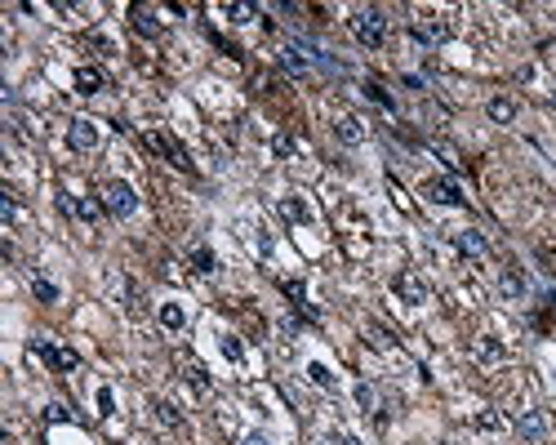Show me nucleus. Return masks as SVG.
<instances>
[{
    "label": "nucleus",
    "instance_id": "obj_32",
    "mask_svg": "<svg viewBox=\"0 0 556 445\" xmlns=\"http://www.w3.org/2000/svg\"><path fill=\"white\" fill-rule=\"evenodd\" d=\"M294 147H298V143H294L290 134H276V138H272V152H276V156H294Z\"/></svg>",
    "mask_w": 556,
    "mask_h": 445
},
{
    "label": "nucleus",
    "instance_id": "obj_21",
    "mask_svg": "<svg viewBox=\"0 0 556 445\" xmlns=\"http://www.w3.org/2000/svg\"><path fill=\"white\" fill-rule=\"evenodd\" d=\"M365 98H374V103H378L383 111H396V98L387 94V89L378 85V80H369V85H365Z\"/></svg>",
    "mask_w": 556,
    "mask_h": 445
},
{
    "label": "nucleus",
    "instance_id": "obj_25",
    "mask_svg": "<svg viewBox=\"0 0 556 445\" xmlns=\"http://www.w3.org/2000/svg\"><path fill=\"white\" fill-rule=\"evenodd\" d=\"M151 410H156V419H160L165 427H178V423H182V414H178V410H174L170 401H156V405H151Z\"/></svg>",
    "mask_w": 556,
    "mask_h": 445
},
{
    "label": "nucleus",
    "instance_id": "obj_11",
    "mask_svg": "<svg viewBox=\"0 0 556 445\" xmlns=\"http://www.w3.org/2000/svg\"><path fill=\"white\" fill-rule=\"evenodd\" d=\"M129 23H133V31H138V36H160V18H156V13H151V9H143V5H133L129 9Z\"/></svg>",
    "mask_w": 556,
    "mask_h": 445
},
{
    "label": "nucleus",
    "instance_id": "obj_23",
    "mask_svg": "<svg viewBox=\"0 0 556 445\" xmlns=\"http://www.w3.org/2000/svg\"><path fill=\"white\" fill-rule=\"evenodd\" d=\"M436 156H441V160H445V170H449V174H459V170H463V156H459V152H454V147H449V143H436Z\"/></svg>",
    "mask_w": 556,
    "mask_h": 445
},
{
    "label": "nucleus",
    "instance_id": "obj_18",
    "mask_svg": "<svg viewBox=\"0 0 556 445\" xmlns=\"http://www.w3.org/2000/svg\"><path fill=\"white\" fill-rule=\"evenodd\" d=\"M160 325H165V329H182V325H187L182 303H160Z\"/></svg>",
    "mask_w": 556,
    "mask_h": 445
},
{
    "label": "nucleus",
    "instance_id": "obj_37",
    "mask_svg": "<svg viewBox=\"0 0 556 445\" xmlns=\"http://www.w3.org/2000/svg\"><path fill=\"white\" fill-rule=\"evenodd\" d=\"M334 445H361L356 436H334Z\"/></svg>",
    "mask_w": 556,
    "mask_h": 445
},
{
    "label": "nucleus",
    "instance_id": "obj_17",
    "mask_svg": "<svg viewBox=\"0 0 556 445\" xmlns=\"http://www.w3.org/2000/svg\"><path fill=\"white\" fill-rule=\"evenodd\" d=\"M498 290H503V299H525V281H520V272H503L498 276Z\"/></svg>",
    "mask_w": 556,
    "mask_h": 445
},
{
    "label": "nucleus",
    "instance_id": "obj_12",
    "mask_svg": "<svg viewBox=\"0 0 556 445\" xmlns=\"http://www.w3.org/2000/svg\"><path fill=\"white\" fill-rule=\"evenodd\" d=\"M454 245H459V254H463V258H481L485 250H490V245H485V236H481V232H471V227H467V232H454Z\"/></svg>",
    "mask_w": 556,
    "mask_h": 445
},
{
    "label": "nucleus",
    "instance_id": "obj_31",
    "mask_svg": "<svg viewBox=\"0 0 556 445\" xmlns=\"http://www.w3.org/2000/svg\"><path fill=\"white\" fill-rule=\"evenodd\" d=\"M98 414H116V392L111 388H98Z\"/></svg>",
    "mask_w": 556,
    "mask_h": 445
},
{
    "label": "nucleus",
    "instance_id": "obj_28",
    "mask_svg": "<svg viewBox=\"0 0 556 445\" xmlns=\"http://www.w3.org/2000/svg\"><path fill=\"white\" fill-rule=\"evenodd\" d=\"M223 13H227L231 23H249V18H254V5H223Z\"/></svg>",
    "mask_w": 556,
    "mask_h": 445
},
{
    "label": "nucleus",
    "instance_id": "obj_16",
    "mask_svg": "<svg viewBox=\"0 0 556 445\" xmlns=\"http://www.w3.org/2000/svg\"><path fill=\"white\" fill-rule=\"evenodd\" d=\"M485 111H490V121L494 125H508V121H516V103H512V98H490V107H485Z\"/></svg>",
    "mask_w": 556,
    "mask_h": 445
},
{
    "label": "nucleus",
    "instance_id": "obj_36",
    "mask_svg": "<svg viewBox=\"0 0 556 445\" xmlns=\"http://www.w3.org/2000/svg\"><path fill=\"white\" fill-rule=\"evenodd\" d=\"M241 445H272V441H267L263 432H245V436H241Z\"/></svg>",
    "mask_w": 556,
    "mask_h": 445
},
{
    "label": "nucleus",
    "instance_id": "obj_1",
    "mask_svg": "<svg viewBox=\"0 0 556 445\" xmlns=\"http://www.w3.org/2000/svg\"><path fill=\"white\" fill-rule=\"evenodd\" d=\"M351 36H356L365 49H378V45L387 40V13L374 9V5L356 9V13H351Z\"/></svg>",
    "mask_w": 556,
    "mask_h": 445
},
{
    "label": "nucleus",
    "instance_id": "obj_8",
    "mask_svg": "<svg viewBox=\"0 0 556 445\" xmlns=\"http://www.w3.org/2000/svg\"><path fill=\"white\" fill-rule=\"evenodd\" d=\"M62 214H76V219H85V223H94V219H103V201H94V196H80V201H76V196H62Z\"/></svg>",
    "mask_w": 556,
    "mask_h": 445
},
{
    "label": "nucleus",
    "instance_id": "obj_35",
    "mask_svg": "<svg viewBox=\"0 0 556 445\" xmlns=\"http://www.w3.org/2000/svg\"><path fill=\"white\" fill-rule=\"evenodd\" d=\"M356 401H361L365 410H374V405H378V397H374V388H369V383H361V388H356Z\"/></svg>",
    "mask_w": 556,
    "mask_h": 445
},
{
    "label": "nucleus",
    "instance_id": "obj_14",
    "mask_svg": "<svg viewBox=\"0 0 556 445\" xmlns=\"http://www.w3.org/2000/svg\"><path fill=\"white\" fill-rule=\"evenodd\" d=\"M72 80H76V94H98V89L107 85V76L98 72V67H76Z\"/></svg>",
    "mask_w": 556,
    "mask_h": 445
},
{
    "label": "nucleus",
    "instance_id": "obj_29",
    "mask_svg": "<svg viewBox=\"0 0 556 445\" xmlns=\"http://www.w3.org/2000/svg\"><path fill=\"white\" fill-rule=\"evenodd\" d=\"M31 290H36V299H40V303H58V285H49V281H31Z\"/></svg>",
    "mask_w": 556,
    "mask_h": 445
},
{
    "label": "nucleus",
    "instance_id": "obj_34",
    "mask_svg": "<svg viewBox=\"0 0 556 445\" xmlns=\"http://www.w3.org/2000/svg\"><path fill=\"white\" fill-rule=\"evenodd\" d=\"M192 263H196V272H214V254H209V250H196Z\"/></svg>",
    "mask_w": 556,
    "mask_h": 445
},
{
    "label": "nucleus",
    "instance_id": "obj_5",
    "mask_svg": "<svg viewBox=\"0 0 556 445\" xmlns=\"http://www.w3.org/2000/svg\"><path fill=\"white\" fill-rule=\"evenodd\" d=\"M423 196H427L432 205H463V187L454 183V178H427Z\"/></svg>",
    "mask_w": 556,
    "mask_h": 445
},
{
    "label": "nucleus",
    "instance_id": "obj_33",
    "mask_svg": "<svg viewBox=\"0 0 556 445\" xmlns=\"http://www.w3.org/2000/svg\"><path fill=\"white\" fill-rule=\"evenodd\" d=\"M476 427H485V432H498V427H503V419L494 414V410H485V414H476Z\"/></svg>",
    "mask_w": 556,
    "mask_h": 445
},
{
    "label": "nucleus",
    "instance_id": "obj_3",
    "mask_svg": "<svg viewBox=\"0 0 556 445\" xmlns=\"http://www.w3.org/2000/svg\"><path fill=\"white\" fill-rule=\"evenodd\" d=\"M103 205H107V214H116V219H129V214L138 209V192H133L125 178H111L103 187Z\"/></svg>",
    "mask_w": 556,
    "mask_h": 445
},
{
    "label": "nucleus",
    "instance_id": "obj_30",
    "mask_svg": "<svg viewBox=\"0 0 556 445\" xmlns=\"http://www.w3.org/2000/svg\"><path fill=\"white\" fill-rule=\"evenodd\" d=\"M0 214H5V223H13V219H18V205H13V192H9V187L0 192Z\"/></svg>",
    "mask_w": 556,
    "mask_h": 445
},
{
    "label": "nucleus",
    "instance_id": "obj_20",
    "mask_svg": "<svg viewBox=\"0 0 556 445\" xmlns=\"http://www.w3.org/2000/svg\"><path fill=\"white\" fill-rule=\"evenodd\" d=\"M307 378H312L316 388H334V383H339V378H334V370L321 366V361H312V366H307Z\"/></svg>",
    "mask_w": 556,
    "mask_h": 445
},
{
    "label": "nucleus",
    "instance_id": "obj_6",
    "mask_svg": "<svg viewBox=\"0 0 556 445\" xmlns=\"http://www.w3.org/2000/svg\"><path fill=\"white\" fill-rule=\"evenodd\" d=\"M31 352H36V356L45 361V366L62 370V374H72V370L80 366V356H76L72 348H58V343H36V348H31Z\"/></svg>",
    "mask_w": 556,
    "mask_h": 445
},
{
    "label": "nucleus",
    "instance_id": "obj_26",
    "mask_svg": "<svg viewBox=\"0 0 556 445\" xmlns=\"http://www.w3.org/2000/svg\"><path fill=\"white\" fill-rule=\"evenodd\" d=\"M280 290L290 294V299H294L298 307H307V290H302V281H280ZM307 312H312V307H307Z\"/></svg>",
    "mask_w": 556,
    "mask_h": 445
},
{
    "label": "nucleus",
    "instance_id": "obj_4",
    "mask_svg": "<svg viewBox=\"0 0 556 445\" xmlns=\"http://www.w3.org/2000/svg\"><path fill=\"white\" fill-rule=\"evenodd\" d=\"M143 147H147V152H156V156H165V160H170V165H178V170H192V160H187V152H182V147H178V143H170V138H165V134H156V129H147V134H143Z\"/></svg>",
    "mask_w": 556,
    "mask_h": 445
},
{
    "label": "nucleus",
    "instance_id": "obj_2",
    "mask_svg": "<svg viewBox=\"0 0 556 445\" xmlns=\"http://www.w3.org/2000/svg\"><path fill=\"white\" fill-rule=\"evenodd\" d=\"M392 294H396V299L405 303V307H423V303L432 299L427 281H423V276H418L414 268H405V272H396V276H392Z\"/></svg>",
    "mask_w": 556,
    "mask_h": 445
},
{
    "label": "nucleus",
    "instance_id": "obj_15",
    "mask_svg": "<svg viewBox=\"0 0 556 445\" xmlns=\"http://www.w3.org/2000/svg\"><path fill=\"white\" fill-rule=\"evenodd\" d=\"M516 432L525 436V441H538V436L547 432V423H543V414H538V410H525V414L516 419Z\"/></svg>",
    "mask_w": 556,
    "mask_h": 445
},
{
    "label": "nucleus",
    "instance_id": "obj_7",
    "mask_svg": "<svg viewBox=\"0 0 556 445\" xmlns=\"http://www.w3.org/2000/svg\"><path fill=\"white\" fill-rule=\"evenodd\" d=\"M67 147H76V152H94V147H98V125L85 121V116L72 121V125H67Z\"/></svg>",
    "mask_w": 556,
    "mask_h": 445
},
{
    "label": "nucleus",
    "instance_id": "obj_22",
    "mask_svg": "<svg viewBox=\"0 0 556 445\" xmlns=\"http://www.w3.org/2000/svg\"><path fill=\"white\" fill-rule=\"evenodd\" d=\"M476 356H481V361H503V348H498L490 334H481V339H476Z\"/></svg>",
    "mask_w": 556,
    "mask_h": 445
},
{
    "label": "nucleus",
    "instance_id": "obj_19",
    "mask_svg": "<svg viewBox=\"0 0 556 445\" xmlns=\"http://www.w3.org/2000/svg\"><path fill=\"white\" fill-rule=\"evenodd\" d=\"M280 214H285L290 223H307V219H312V214H307V205H302L298 196H285V201H280Z\"/></svg>",
    "mask_w": 556,
    "mask_h": 445
},
{
    "label": "nucleus",
    "instance_id": "obj_9",
    "mask_svg": "<svg viewBox=\"0 0 556 445\" xmlns=\"http://www.w3.org/2000/svg\"><path fill=\"white\" fill-rule=\"evenodd\" d=\"M280 67L290 72V76H307V72H312V58L302 54V45L294 40V45H285V49H280Z\"/></svg>",
    "mask_w": 556,
    "mask_h": 445
},
{
    "label": "nucleus",
    "instance_id": "obj_13",
    "mask_svg": "<svg viewBox=\"0 0 556 445\" xmlns=\"http://www.w3.org/2000/svg\"><path fill=\"white\" fill-rule=\"evenodd\" d=\"M334 134H339V143L356 147V143H365V121L361 116H343L339 125H334Z\"/></svg>",
    "mask_w": 556,
    "mask_h": 445
},
{
    "label": "nucleus",
    "instance_id": "obj_24",
    "mask_svg": "<svg viewBox=\"0 0 556 445\" xmlns=\"http://www.w3.org/2000/svg\"><path fill=\"white\" fill-rule=\"evenodd\" d=\"M187 378H192V388H200V392H209V374H205V366H200V361H187Z\"/></svg>",
    "mask_w": 556,
    "mask_h": 445
},
{
    "label": "nucleus",
    "instance_id": "obj_27",
    "mask_svg": "<svg viewBox=\"0 0 556 445\" xmlns=\"http://www.w3.org/2000/svg\"><path fill=\"white\" fill-rule=\"evenodd\" d=\"M223 356L227 361H245V348H241V339H236V334H223Z\"/></svg>",
    "mask_w": 556,
    "mask_h": 445
},
{
    "label": "nucleus",
    "instance_id": "obj_10",
    "mask_svg": "<svg viewBox=\"0 0 556 445\" xmlns=\"http://www.w3.org/2000/svg\"><path fill=\"white\" fill-rule=\"evenodd\" d=\"M410 36L418 40V45H441V40H449V23H414L410 27Z\"/></svg>",
    "mask_w": 556,
    "mask_h": 445
}]
</instances>
